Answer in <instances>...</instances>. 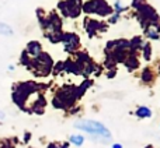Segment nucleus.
Wrapping results in <instances>:
<instances>
[{
    "label": "nucleus",
    "instance_id": "nucleus-8",
    "mask_svg": "<svg viewBox=\"0 0 160 148\" xmlns=\"http://www.w3.org/2000/svg\"><path fill=\"white\" fill-rule=\"evenodd\" d=\"M2 119H4V113L0 112V120H2Z\"/></svg>",
    "mask_w": 160,
    "mask_h": 148
},
{
    "label": "nucleus",
    "instance_id": "nucleus-4",
    "mask_svg": "<svg viewBox=\"0 0 160 148\" xmlns=\"http://www.w3.org/2000/svg\"><path fill=\"white\" fill-rule=\"evenodd\" d=\"M136 116H138V118H141V119H143V118H150V116H152V112H150L149 108L141 106V108H138V110H136Z\"/></svg>",
    "mask_w": 160,
    "mask_h": 148
},
{
    "label": "nucleus",
    "instance_id": "nucleus-6",
    "mask_svg": "<svg viewBox=\"0 0 160 148\" xmlns=\"http://www.w3.org/2000/svg\"><path fill=\"white\" fill-rule=\"evenodd\" d=\"M83 141H84L83 136H72V137H70V143L75 144V146H82Z\"/></svg>",
    "mask_w": 160,
    "mask_h": 148
},
{
    "label": "nucleus",
    "instance_id": "nucleus-1",
    "mask_svg": "<svg viewBox=\"0 0 160 148\" xmlns=\"http://www.w3.org/2000/svg\"><path fill=\"white\" fill-rule=\"evenodd\" d=\"M75 127L83 130V132L88 133L91 136H96V137H102L105 140H110L111 138V133L104 124H101L100 122L96 120H79L75 123Z\"/></svg>",
    "mask_w": 160,
    "mask_h": 148
},
{
    "label": "nucleus",
    "instance_id": "nucleus-2",
    "mask_svg": "<svg viewBox=\"0 0 160 148\" xmlns=\"http://www.w3.org/2000/svg\"><path fill=\"white\" fill-rule=\"evenodd\" d=\"M62 39H63V44H65V49H66L68 52H73V50L79 46V39H78V36L73 35V34H66Z\"/></svg>",
    "mask_w": 160,
    "mask_h": 148
},
{
    "label": "nucleus",
    "instance_id": "nucleus-3",
    "mask_svg": "<svg viewBox=\"0 0 160 148\" xmlns=\"http://www.w3.org/2000/svg\"><path fill=\"white\" fill-rule=\"evenodd\" d=\"M25 53H27L31 59L37 58L38 55H41L42 53V48H41V45H39L38 42L32 41V42H30V44L27 45V48H25Z\"/></svg>",
    "mask_w": 160,
    "mask_h": 148
},
{
    "label": "nucleus",
    "instance_id": "nucleus-5",
    "mask_svg": "<svg viewBox=\"0 0 160 148\" xmlns=\"http://www.w3.org/2000/svg\"><path fill=\"white\" fill-rule=\"evenodd\" d=\"M0 35H6V36L13 35V28L10 25L4 24V22H0Z\"/></svg>",
    "mask_w": 160,
    "mask_h": 148
},
{
    "label": "nucleus",
    "instance_id": "nucleus-7",
    "mask_svg": "<svg viewBox=\"0 0 160 148\" xmlns=\"http://www.w3.org/2000/svg\"><path fill=\"white\" fill-rule=\"evenodd\" d=\"M112 148H122V146H121V144H114Z\"/></svg>",
    "mask_w": 160,
    "mask_h": 148
}]
</instances>
